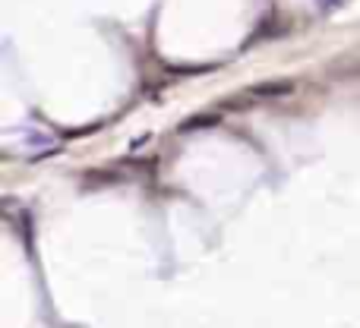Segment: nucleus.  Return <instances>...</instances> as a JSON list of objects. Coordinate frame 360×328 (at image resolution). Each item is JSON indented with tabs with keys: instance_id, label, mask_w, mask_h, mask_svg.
<instances>
[{
	"instance_id": "1",
	"label": "nucleus",
	"mask_w": 360,
	"mask_h": 328,
	"mask_svg": "<svg viewBox=\"0 0 360 328\" xmlns=\"http://www.w3.org/2000/svg\"><path fill=\"white\" fill-rule=\"evenodd\" d=\"M291 82H266V86H256L253 95H262V98H278V95H288L291 92Z\"/></svg>"
},
{
	"instance_id": "2",
	"label": "nucleus",
	"mask_w": 360,
	"mask_h": 328,
	"mask_svg": "<svg viewBox=\"0 0 360 328\" xmlns=\"http://www.w3.org/2000/svg\"><path fill=\"white\" fill-rule=\"evenodd\" d=\"M338 0H319V10H335Z\"/></svg>"
}]
</instances>
